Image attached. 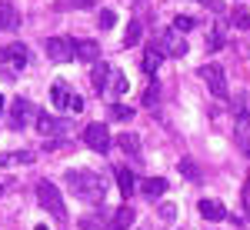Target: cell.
I'll return each mask as SVG.
<instances>
[{"instance_id": "e575fe53", "label": "cell", "mask_w": 250, "mask_h": 230, "mask_svg": "<svg viewBox=\"0 0 250 230\" xmlns=\"http://www.w3.org/2000/svg\"><path fill=\"white\" fill-rule=\"evenodd\" d=\"M0 110H3V97H0Z\"/></svg>"}, {"instance_id": "e0dca14e", "label": "cell", "mask_w": 250, "mask_h": 230, "mask_svg": "<svg viewBox=\"0 0 250 230\" xmlns=\"http://www.w3.org/2000/svg\"><path fill=\"white\" fill-rule=\"evenodd\" d=\"M14 164H34V153H30V150L0 153V167H14Z\"/></svg>"}, {"instance_id": "2e32d148", "label": "cell", "mask_w": 250, "mask_h": 230, "mask_svg": "<svg viewBox=\"0 0 250 230\" xmlns=\"http://www.w3.org/2000/svg\"><path fill=\"white\" fill-rule=\"evenodd\" d=\"M140 190H144V197H160V193H167V180L164 177H147V180H140Z\"/></svg>"}, {"instance_id": "cb8c5ba5", "label": "cell", "mask_w": 250, "mask_h": 230, "mask_svg": "<svg viewBox=\"0 0 250 230\" xmlns=\"http://www.w3.org/2000/svg\"><path fill=\"white\" fill-rule=\"evenodd\" d=\"M173 30H180V34L193 30V17H177V20H173Z\"/></svg>"}, {"instance_id": "9a60e30c", "label": "cell", "mask_w": 250, "mask_h": 230, "mask_svg": "<svg viewBox=\"0 0 250 230\" xmlns=\"http://www.w3.org/2000/svg\"><path fill=\"white\" fill-rule=\"evenodd\" d=\"M134 220H137L134 207H120V210L114 213V220H110V227H107V230H130V227H134Z\"/></svg>"}, {"instance_id": "f1b7e54d", "label": "cell", "mask_w": 250, "mask_h": 230, "mask_svg": "<svg viewBox=\"0 0 250 230\" xmlns=\"http://www.w3.org/2000/svg\"><path fill=\"white\" fill-rule=\"evenodd\" d=\"M157 90H160L157 84H150V87H147V94H144V104H147V107H154V104H157Z\"/></svg>"}, {"instance_id": "8d00e7d4", "label": "cell", "mask_w": 250, "mask_h": 230, "mask_svg": "<svg viewBox=\"0 0 250 230\" xmlns=\"http://www.w3.org/2000/svg\"><path fill=\"white\" fill-rule=\"evenodd\" d=\"M204 3H213V0H204Z\"/></svg>"}, {"instance_id": "d4e9b609", "label": "cell", "mask_w": 250, "mask_h": 230, "mask_svg": "<svg viewBox=\"0 0 250 230\" xmlns=\"http://www.w3.org/2000/svg\"><path fill=\"white\" fill-rule=\"evenodd\" d=\"M180 173H184V177H190V180H200V173H197V167H193L190 160H180Z\"/></svg>"}, {"instance_id": "5bb4252c", "label": "cell", "mask_w": 250, "mask_h": 230, "mask_svg": "<svg viewBox=\"0 0 250 230\" xmlns=\"http://www.w3.org/2000/svg\"><path fill=\"white\" fill-rule=\"evenodd\" d=\"M114 74V70H110V67H107V63H100V60H97L94 63V70H90V80H94V90L100 97H107V77Z\"/></svg>"}, {"instance_id": "d590c367", "label": "cell", "mask_w": 250, "mask_h": 230, "mask_svg": "<svg viewBox=\"0 0 250 230\" xmlns=\"http://www.w3.org/2000/svg\"><path fill=\"white\" fill-rule=\"evenodd\" d=\"M0 197H3V184H0Z\"/></svg>"}, {"instance_id": "8fae6325", "label": "cell", "mask_w": 250, "mask_h": 230, "mask_svg": "<svg viewBox=\"0 0 250 230\" xmlns=\"http://www.w3.org/2000/svg\"><path fill=\"white\" fill-rule=\"evenodd\" d=\"M20 27V10L10 3H0V34H10Z\"/></svg>"}, {"instance_id": "836d02e7", "label": "cell", "mask_w": 250, "mask_h": 230, "mask_svg": "<svg viewBox=\"0 0 250 230\" xmlns=\"http://www.w3.org/2000/svg\"><path fill=\"white\" fill-rule=\"evenodd\" d=\"M240 144H244V153H247V157H250V140H247V137H244Z\"/></svg>"}, {"instance_id": "603a6c76", "label": "cell", "mask_w": 250, "mask_h": 230, "mask_svg": "<svg viewBox=\"0 0 250 230\" xmlns=\"http://www.w3.org/2000/svg\"><path fill=\"white\" fill-rule=\"evenodd\" d=\"M110 77H114V87H110V94H114V97L127 94V77H124V74H117V70H114Z\"/></svg>"}, {"instance_id": "3957f363", "label": "cell", "mask_w": 250, "mask_h": 230, "mask_svg": "<svg viewBox=\"0 0 250 230\" xmlns=\"http://www.w3.org/2000/svg\"><path fill=\"white\" fill-rule=\"evenodd\" d=\"M154 47L164 57H187V37H184L180 30H173V27L160 30V40H157Z\"/></svg>"}, {"instance_id": "1f68e13d", "label": "cell", "mask_w": 250, "mask_h": 230, "mask_svg": "<svg viewBox=\"0 0 250 230\" xmlns=\"http://www.w3.org/2000/svg\"><path fill=\"white\" fill-rule=\"evenodd\" d=\"M67 110H74V114H80V110H83V97H70V107H67Z\"/></svg>"}, {"instance_id": "484cf974", "label": "cell", "mask_w": 250, "mask_h": 230, "mask_svg": "<svg viewBox=\"0 0 250 230\" xmlns=\"http://www.w3.org/2000/svg\"><path fill=\"white\" fill-rule=\"evenodd\" d=\"M114 23H117V14H114V10H104V14H100V27H104V30H110Z\"/></svg>"}, {"instance_id": "52a82bcc", "label": "cell", "mask_w": 250, "mask_h": 230, "mask_svg": "<svg viewBox=\"0 0 250 230\" xmlns=\"http://www.w3.org/2000/svg\"><path fill=\"white\" fill-rule=\"evenodd\" d=\"M37 130H40L43 137H54V134H63V130H70V124L43 110V114H37Z\"/></svg>"}, {"instance_id": "ac0fdd59", "label": "cell", "mask_w": 250, "mask_h": 230, "mask_svg": "<svg viewBox=\"0 0 250 230\" xmlns=\"http://www.w3.org/2000/svg\"><path fill=\"white\" fill-rule=\"evenodd\" d=\"M117 184H120V193L124 197H134V170L117 167Z\"/></svg>"}, {"instance_id": "7402d4cb", "label": "cell", "mask_w": 250, "mask_h": 230, "mask_svg": "<svg viewBox=\"0 0 250 230\" xmlns=\"http://www.w3.org/2000/svg\"><path fill=\"white\" fill-rule=\"evenodd\" d=\"M110 117H114V120H130V117H134V107H127V104H110Z\"/></svg>"}, {"instance_id": "7a4b0ae2", "label": "cell", "mask_w": 250, "mask_h": 230, "mask_svg": "<svg viewBox=\"0 0 250 230\" xmlns=\"http://www.w3.org/2000/svg\"><path fill=\"white\" fill-rule=\"evenodd\" d=\"M37 200H40V207L47 213H54V220H67V207H63V197H60V190L50 184V180H40L37 184Z\"/></svg>"}, {"instance_id": "9c48e42d", "label": "cell", "mask_w": 250, "mask_h": 230, "mask_svg": "<svg viewBox=\"0 0 250 230\" xmlns=\"http://www.w3.org/2000/svg\"><path fill=\"white\" fill-rule=\"evenodd\" d=\"M74 57L80 63H97L100 60V43L97 40H74Z\"/></svg>"}, {"instance_id": "83f0119b", "label": "cell", "mask_w": 250, "mask_h": 230, "mask_svg": "<svg viewBox=\"0 0 250 230\" xmlns=\"http://www.w3.org/2000/svg\"><path fill=\"white\" fill-rule=\"evenodd\" d=\"M233 27H240V30H247V27H250V17L244 14V10H237V14H233Z\"/></svg>"}, {"instance_id": "74e56055", "label": "cell", "mask_w": 250, "mask_h": 230, "mask_svg": "<svg viewBox=\"0 0 250 230\" xmlns=\"http://www.w3.org/2000/svg\"><path fill=\"white\" fill-rule=\"evenodd\" d=\"M37 230H47V227H37Z\"/></svg>"}, {"instance_id": "ba28073f", "label": "cell", "mask_w": 250, "mask_h": 230, "mask_svg": "<svg viewBox=\"0 0 250 230\" xmlns=\"http://www.w3.org/2000/svg\"><path fill=\"white\" fill-rule=\"evenodd\" d=\"M30 114H34L30 100H27V97H17V100H14V107H10V127H14V130H23Z\"/></svg>"}, {"instance_id": "d6986e66", "label": "cell", "mask_w": 250, "mask_h": 230, "mask_svg": "<svg viewBox=\"0 0 250 230\" xmlns=\"http://www.w3.org/2000/svg\"><path fill=\"white\" fill-rule=\"evenodd\" d=\"M160 57H164V54H160L157 47H147V54H144V74H147V77H154V74H157V67H160Z\"/></svg>"}, {"instance_id": "d6a6232c", "label": "cell", "mask_w": 250, "mask_h": 230, "mask_svg": "<svg viewBox=\"0 0 250 230\" xmlns=\"http://www.w3.org/2000/svg\"><path fill=\"white\" fill-rule=\"evenodd\" d=\"M244 200L250 204V177H247V187H244Z\"/></svg>"}, {"instance_id": "f546056e", "label": "cell", "mask_w": 250, "mask_h": 230, "mask_svg": "<svg viewBox=\"0 0 250 230\" xmlns=\"http://www.w3.org/2000/svg\"><path fill=\"white\" fill-rule=\"evenodd\" d=\"M87 3H94V0H60L57 7L60 10H70V7H87Z\"/></svg>"}, {"instance_id": "8992f818", "label": "cell", "mask_w": 250, "mask_h": 230, "mask_svg": "<svg viewBox=\"0 0 250 230\" xmlns=\"http://www.w3.org/2000/svg\"><path fill=\"white\" fill-rule=\"evenodd\" d=\"M47 57L54 60V63H70V60H74V40L50 37L47 40Z\"/></svg>"}, {"instance_id": "44dd1931", "label": "cell", "mask_w": 250, "mask_h": 230, "mask_svg": "<svg viewBox=\"0 0 250 230\" xmlns=\"http://www.w3.org/2000/svg\"><path fill=\"white\" fill-rule=\"evenodd\" d=\"M140 30H144V27H140V20H134V23L127 27V37H124V47H134V43H140Z\"/></svg>"}, {"instance_id": "277c9868", "label": "cell", "mask_w": 250, "mask_h": 230, "mask_svg": "<svg viewBox=\"0 0 250 230\" xmlns=\"http://www.w3.org/2000/svg\"><path fill=\"white\" fill-rule=\"evenodd\" d=\"M197 74H200V80L210 87L213 97H220V100H224V97L230 94V90H227V74H224V67H220V63H204Z\"/></svg>"}, {"instance_id": "7c38bea8", "label": "cell", "mask_w": 250, "mask_h": 230, "mask_svg": "<svg viewBox=\"0 0 250 230\" xmlns=\"http://www.w3.org/2000/svg\"><path fill=\"white\" fill-rule=\"evenodd\" d=\"M197 210H200V217H207V220H227V207L220 204V200H200L197 204Z\"/></svg>"}, {"instance_id": "ffe728a7", "label": "cell", "mask_w": 250, "mask_h": 230, "mask_svg": "<svg viewBox=\"0 0 250 230\" xmlns=\"http://www.w3.org/2000/svg\"><path fill=\"white\" fill-rule=\"evenodd\" d=\"M117 144H120L127 153H137V150H140V137H137V134H120V137H117Z\"/></svg>"}, {"instance_id": "5b68a950", "label": "cell", "mask_w": 250, "mask_h": 230, "mask_svg": "<svg viewBox=\"0 0 250 230\" xmlns=\"http://www.w3.org/2000/svg\"><path fill=\"white\" fill-rule=\"evenodd\" d=\"M83 144H87L94 153H107L110 147H114V140H110V134H107V124H87Z\"/></svg>"}, {"instance_id": "4fadbf2b", "label": "cell", "mask_w": 250, "mask_h": 230, "mask_svg": "<svg viewBox=\"0 0 250 230\" xmlns=\"http://www.w3.org/2000/svg\"><path fill=\"white\" fill-rule=\"evenodd\" d=\"M70 87H67V84H63V80H54V84H50V100H54V107H57V110H67V107H70Z\"/></svg>"}, {"instance_id": "6da1fadb", "label": "cell", "mask_w": 250, "mask_h": 230, "mask_svg": "<svg viewBox=\"0 0 250 230\" xmlns=\"http://www.w3.org/2000/svg\"><path fill=\"white\" fill-rule=\"evenodd\" d=\"M67 187L87 204H100L107 197V180L94 170H67Z\"/></svg>"}, {"instance_id": "4dcf8cb0", "label": "cell", "mask_w": 250, "mask_h": 230, "mask_svg": "<svg viewBox=\"0 0 250 230\" xmlns=\"http://www.w3.org/2000/svg\"><path fill=\"white\" fill-rule=\"evenodd\" d=\"M220 47H224V37L220 34H210L207 37V50H220Z\"/></svg>"}, {"instance_id": "4316f807", "label": "cell", "mask_w": 250, "mask_h": 230, "mask_svg": "<svg viewBox=\"0 0 250 230\" xmlns=\"http://www.w3.org/2000/svg\"><path fill=\"white\" fill-rule=\"evenodd\" d=\"M160 217H164L167 224H173V220H177V207H173V204H164V207H160Z\"/></svg>"}, {"instance_id": "30bf717a", "label": "cell", "mask_w": 250, "mask_h": 230, "mask_svg": "<svg viewBox=\"0 0 250 230\" xmlns=\"http://www.w3.org/2000/svg\"><path fill=\"white\" fill-rule=\"evenodd\" d=\"M3 60L14 63L17 70H23V67L30 63V50H27L23 43H10V47H3Z\"/></svg>"}]
</instances>
